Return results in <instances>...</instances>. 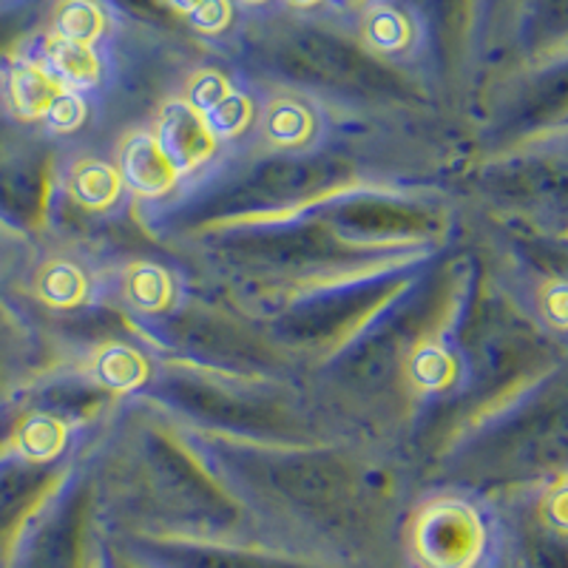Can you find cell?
<instances>
[{
    "mask_svg": "<svg viewBox=\"0 0 568 568\" xmlns=\"http://www.w3.org/2000/svg\"><path fill=\"white\" fill-rule=\"evenodd\" d=\"M65 85H60L54 80V74L45 65L23 63L12 71V80H9V91H12V103L18 109L20 116H45L49 105L58 100V94Z\"/></svg>",
    "mask_w": 568,
    "mask_h": 568,
    "instance_id": "5b68a950",
    "label": "cell"
},
{
    "mask_svg": "<svg viewBox=\"0 0 568 568\" xmlns=\"http://www.w3.org/2000/svg\"><path fill=\"white\" fill-rule=\"evenodd\" d=\"M63 438L65 429L60 420L49 418V415H32L20 426L18 449L29 460H52L63 449Z\"/></svg>",
    "mask_w": 568,
    "mask_h": 568,
    "instance_id": "ba28073f",
    "label": "cell"
},
{
    "mask_svg": "<svg viewBox=\"0 0 568 568\" xmlns=\"http://www.w3.org/2000/svg\"><path fill=\"white\" fill-rule=\"evenodd\" d=\"M245 3H262V0H245Z\"/></svg>",
    "mask_w": 568,
    "mask_h": 568,
    "instance_id": "ffe728a7",
    "label": "cell"
},
{
    "mask_svg": "<svg viewBox=\"0 0 568 568\" xmlns=\"http://www.w3.org/2000/svg\"><path fill=\"white\" fill-rule=\"evenodd\" d=\"M187 105L205 120L213 136H233L240 134L251 120V105L242 94L225 83V78L205 71L191 83L187 91Z\"/></svg>",
    "mask_w": 568,
    "mask_h": 568,
    "instance_id": "3957f363",
    "label": "cell"
},
{
    "mask_svg": "<svg viewBox=\"0 0 568 568\" xmlns=\"http://www.w3.org/2000/svg\"><path fill=\"white\" fill-rule=\"evenodd\" d=\"M413 375L424 387H440L449 378V358L435 347H424L413 362Z\"/></svg>",
    "mask_w": 568,
    "mask_h": 568,
    "instance_id": "2e32d148",
    "label": "cell"
},
{
    "mask_svg": "<svg viewBox=\"0 0 568 568\" xmlns=\"http://www.w3.org/2000/svg\"><path fill=\"white\" fill-rule=\"evenodd\" d=\"M38 296L54 307H71L85 296V282L78 267L54 262L38 276Z\"/></svg>",
    "mask_w": 568,
    "mask_h": 568,
    "instance_id": "30bf717a",
    "label": "cell"
},
{
    "mask_svg": "<svg viewBox=\"0 0 568 568\" xmlns=\"http://www.w3.org/2000/svg\"><path fill=\"white\" fill-rule=\"evenodd\" d=\"M191 20L202 32H220L231 20V3L227 0H202L200 7L191 12Z\"/></svg>",
    "mask_w": 568,
    "mask_h": 568,
    "instance_id": "e0dca14e",
    "label": "cell"
},
{
    "mask_svg": "<svg viewBox=\"0 0 568 568\" xmlns=\"http://www.w3.org/2000/svg\"><path fill=\"white\" fill-rule=\"evenodd\" d=\"M116 191H120V176L105 169V165H100V162H85L71 176V194L89 207L111 205Z\"/></svg>",
    "mask_w": 568,
    "mask_h": 568,
    "instance_id": "9c48e42d",
    "label": "cell"
},
{
    "mask_svg": "<svg viewBox=\"0 0 568 568\" xmlns=\"http://www.w3.org/2000/svg\"><path fill=\"white\" fill-rule=\"evenodd\" d=\"M420 557L433 568H466L480 549V526L469 509L440 504L420 517Z\"/></svg>",
    "mask_w": 568,
    "mask_h": 568,
    "instance_id": "6da1fadb",
    "label": "cell"
},
{
    "mask_svg": "<svg viewBox=\"0 0 568 568\" xmlns=\"http://www.w3.org/2000/svg\"><path fill=\"white\" fill-rule=\"evenodd\" d=\"M98 373H100V382L109 384V387L131 389L142 382L145 367H142L140 355L136 353H131V349L125 347H114V349H105V353L100 355Z\"/></svg>",
    "mask_w": 568,
    "mask_h": 568,
    "instance_id": "7c38bea8",
    "label": "cell"
},
{
    "mask_svg": "<svg viewBox=\"0 0 568 568\" xmlns=\"http://www.w3.org/2000/svg\"><path fill=\"white\" fill-rule=\"evenodd\" d=\"M129 293L131 298H134V304L149 307V311H156V307H162L171 296L169 276L162 271H156V267H136V271L131 273Z\"/></svg>",
    "mask_w": 568,
    "mask_h": 568,
    "instance_id": "5bb4252c",
    "label": "cell"
},
{
    "mask_svg": "<svg viewBox=\"0 0 568 568\" xmlns=\"http://www.w3.org/2000/svg\"><path fill=\"white\" fill-rule=\"evenodd\" d=\"M291 3H296V7H311V3H318V0H291Z\"/></svg>",
    "mask_w": 568,
    "mask_h": 568,
    "instance_id": "d6986e66",
    "label": "cell"
},
{
    "mask_svg": "<svg viewBox=\"0 0 568 568\" xmlns=\"http://www.w3.org/2000/svg\"><path fill=\"white\" fill-rule=\"evenodd\" d=\"M180 171L156 145V136H134L123 151V176L140 194H165Z\"/></svg>",
    "mask_w": 568,
    "mask_h": 568,
    "instance_id": "277c9868",
    "label": "cell"
},
{
    "mask_svg": "<svg viewBox=\"0 0 568 568\" xmlns=\"http://www.w3.org/2000/svg\"><path fill=\"white\" fill-rule=\"evenodd\" d=\"M45 69L52 71L60 85L74 89L98 83L100 78V60L91 52V45L63 38H52L45 45Z\"/></svg>",
    "mask_w": 568,
    "mask_h": 568,
    "instance_id": "8992f818",
    "label": "cell"
},
{
    "mask_svg": "<svg viewBox=\"0 0 568 568\" xmlns=\"http://www.w3.org/2000/svg\"><path fill=\"white\" fill-rule=\"evenodd\" d=\"M171 3H174V7L180 9V12H187V14H191V12H194L196 7H200L202 0H171Z\"/></svg>",
    "mask_w": 568,
    "mask_h": 568,
    "instance_id": "ac0fdd59",
    "label": "cell"
},
{
    "mask_svg": "<svg viewBox=\"0 0 568 568\" xmlns=\"http://www.w3.org/2000/svg\"><path fill=\"white\" fill-rule=\"evenodd\" d=\"M54 38L91 45L103 32V12L91 0H63L54 14Z\"/></svg>",
    "mask_w": 568,
    "mask_h": 568,
    "instance_id": "52a82bcc",
    "label": "cell"
},
{
    "mask_svg": "<svg viewBox=\"0 0 568 568\" xmlns=\"http://www.w3.org/2000/svg\"><path fill=\"white\" fill-rule=\"evenodd\" d=\"M364 34H367L369 43L375 45V49H382V52H398V49H404V43H407V20L400 18L395 9H375V12H369L367 23H364Z\"/></svg>",
    "mask_w": 568,
    "mask_h": 568,
    "instance_id": "4fadbf2b",
    "label": "cell"
},
{
    "mask_svg": "<svg viewBox=\"0 0 568 568\" xmlns=\"http://www.w3.org/2000/svg\"><path fill=\"white\" fill-rule=\"evenodd\" d=\"M267 136L278 145H298L311 134V114L298 103L282 100L267 111Z\"/></svg>",
    "mask_w": 568,
    "mask_h": 568,
    "instance_id": "8fae6325",
    "label": "cell"
},
{
    "mask_svg": "<svg viewBox=\"0 0 568 568\" xmlns=\"http://www.w3.org/2000/svg\"><path fill=\"white\" fill-rule=\"evenodd\" d=\"M83 100L74 94V91L63 89L58 94V100H54L52 105H49V111H45V123L52 125V129L58 131H71V129H78L80 123H83Z\"/></svg>",
    "mask_w": 568,
    "mask_h": 568,
    "instance_id": "9a60e30c",
    "label": "cell"
},
{
    "mask_svg": "<svg viewBox=\"0 0 568 568\" xmlns=\"http://www.w3.org/2000/svg\"><path fill=\"white\" fill-rule=\"evenodd\" d=\"M216 136L205 125L200 114L187 103H171L162 111L160 131H156V145L176 171H187L200 165L213 151Z\"/></svg>",
    "mask_w": 568,
    "mask_h": 568,
    "instance_id": "7a4b0ae2",
    "label": "cell"
}]
</instances>
